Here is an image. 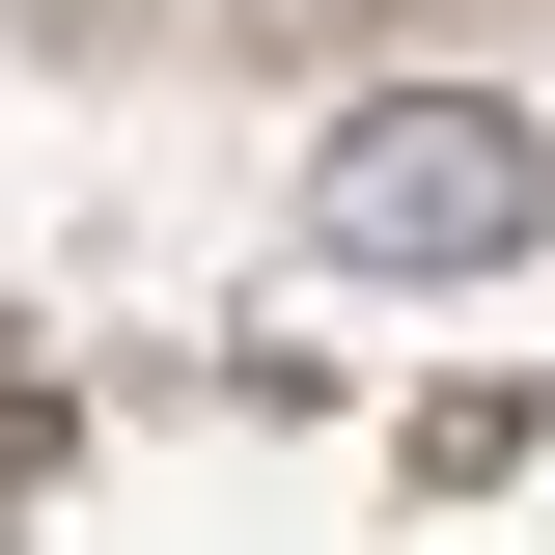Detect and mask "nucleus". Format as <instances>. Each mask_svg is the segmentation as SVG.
Wrapping results in <instances>:
<instances>
[{
  "mask_svg": "<svg viewBox=\"0 0 555 555\" xmlns=\"http://www.w3.org/2000/svg\"><path fill=\"white\" fill-rule=\"evenodd\" d=\"M528 222H555V112H500V83H389L306 167V250L334 278H500Z\"/></svg>",
  "mask_w": 555,
  "mask_h": 555,
  "instance_id": "obj_1",
  "label": "nucleus"
}]
</instances>
